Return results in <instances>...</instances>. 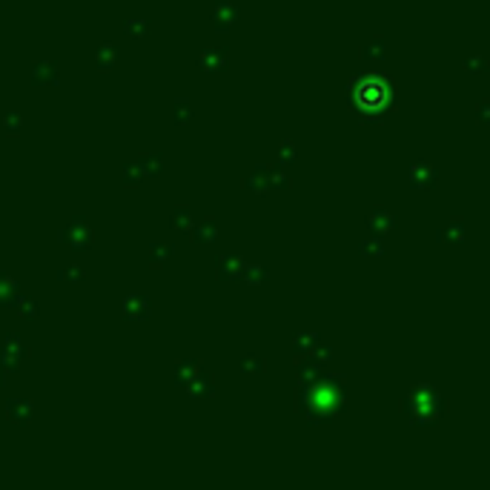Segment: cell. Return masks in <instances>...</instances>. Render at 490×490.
Returning a JSON list of instances; mask_svg holds the SVG:
<instances>
[]
</instances>
